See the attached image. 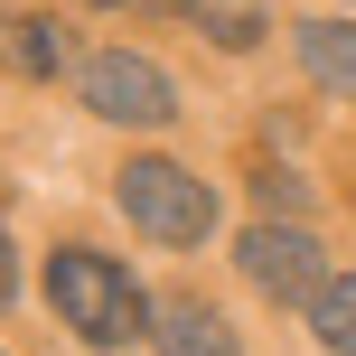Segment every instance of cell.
<instances>
[{
    "mask_svg": "<svg viewBox=\"0 0 356 356\" xmlns=\"http://www.w3.org/2000/svg\"><path fill=\"white\" fill-rule=\"evenodd\" d=\"M150 347H160V356H244V347H234V328L216 319L207 300H169L160 319H150Z\"/></svg>",
    "mask_w": 356,
    "mask_h": 356,
    "instance_id": "5",
    "label": "cell"
},
{
    "mask_svg": "<svg viewBox=\"0 0 356 356\" xmlns=\"http://www.w3.org/2000/svg\"><path fill=\"white\" fill-rule=\"evenodd\" d=\"M47 300H56V319H66L85 347H131V338H150V319H160V309L141 300V282H131L113 253H85V244H66L47 263Z\"/></svg>",
    "mask_w": 356,
    "mask_h": 356,
    "instance_id": "1",
    "label": "cell"
},
{
    "mask_svg": "<svg viewBox=\"0 0 356 356\" xmlns=\"http://www.w3.org/2000/svg\"><path fill=\"white\" fill-rule=\"evenodd\" d=\"M113 207H122L150 244H207L216 234V188L197 169H178V160H122Z\"/></svg>",
    "mask_w": 356,
    "mask_h": 356,
    "instance_id": "2",
    "label": "cell"
},
{
    "mask_svg": "<svg viewBox=\"0 0 356 356\" xmlns=\"http://www.w3.org/2000/svg\"><path fill=\"white\" fill-rule=\"evenodd\" d=\"M75 94H85V113H104V122H131V131H160L169 113H178L169 66H150V56H131V47L85 56V66H75Z\"/></svg>",
    "mask_w": 356,
    "mask_h": 356,
    "instance_id": "3",
    "label": "cell"
},
{
    "mask_svg": "<svg viewBox=\"0 0 356 356\" xmlns=\"http://www.w3.org/2000/svg\"><path fill=\"white\" fill-rule=\"evenodd\" d=\"M253 188H263V207H291V216L309 207V188H300V178H291V169H263V178H253Z\"/></svg>",
    "mask_w": 356,
    "mask_h": 356,
    "instance_id": "10",
    "label": "cell"
},
{
    "mask_svg": "<svg viewBox=\"0 0 356 356\" xmlns=\"http://www.w3.org/2000/svg\"><path fill=\"white\" fill-rule=\"evenodd\" d=\"M309 328H319L328 356H356V272H338V282L309 300Z\"/></svg>",
    "mask_w": 356,
    "mask_h": 356,
    "instance_id": "8",
    "label": "cell"
},
{
    "mask_svg": "<svg viewBox=\"0 0 356 356\" xmlns=\"http://www.w3.org/2000/svg\"><path fill=\"white\" fill-rule=\"evenodd\" d=\"M188 10H197V19H216V38H225V47H253V38L272 29L253 0H188Z\"/></svg>",
    "mask_w": 356,
    "mask_h": 356,
    "instance_id": "9",
    "label": "cell"
},
{
    "mask_svg": "<svg viewBox=\"0 0 356 356\" xmlns=\"http://www.w3.org/2000/svg\"><path fill=\"white\" fill-rule=\"evenodd\" d=\"M234 263H244V282L253 291H272V300H319L328 282H338V272H328V253H319V234L309 225H282V216H263V225L244 234V244H234Z\"/></svg>",
    "mask_w": 356,
    "mask_h": 356,
    "instance_id": "4",
    "label": "cell"
},
{
    "mask_svg": "<svg viewBox=\"0 0 356 356\" xmlns=\"http://www.w3.org/2000/svg\"><path fill=\"white\" fill-rule=\"evenodd\" d=\"M0 56H10L19 75H56L66 66V29H56V19H10V29H0Z\"/></svg>",
    "mask_w": 356,
    "mask_h": 356,
    "instance_id": "7",
    "label": "cell"
},
{
    "mask_svg": "<svg viewBox=\"0 0 356 356\" xmlns=\"http://www.w3.org/2000/svg\"><path fill=\"white\" fill-rule=\"evenodd\" d=\"M300 66L328 94H356V19H300Z\"/></svg>",
    "mask_w": 356,
    "mask_h": 356,
    "instance_id": "6",
    "label": "cell"
},
{
    "mask_svg": "<svg viewBox=\"0 0 356 356\" xmlns=\"http://www.w3.org/2000/svg\"><path fill=\"white\" fill-rule=\"evenodd\" d=\"M10 291H19V263H10V234H0V309H10Z\"/></svg>",
    "mask_w": 356,
    "mask_h": 356,
    "instance_id": "11",
    "label": "cell"
}]
</instances>
